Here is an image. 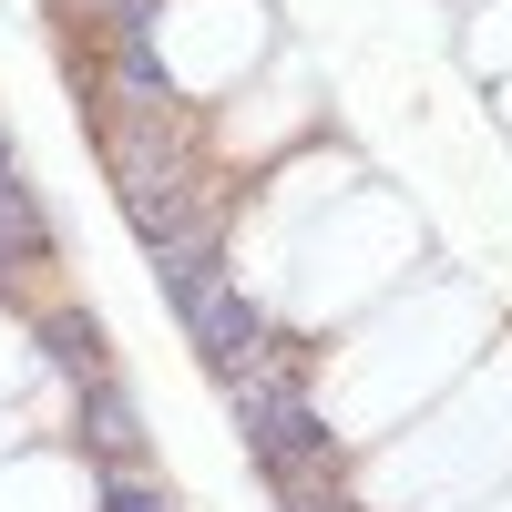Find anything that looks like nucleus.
<instances>
[{
	"label": "nucleus",
	"instance_id": "1",
	"mask_svg": "<svg viewBox=\"0 0 512 512\" xmlns=\"http://www.w3.org/2000/svg\"><path fill=\"white\" fill-rule=\"evenodd\" d=\"M185 308V338H195V359L216 369V379H246L256 359L277 349V328H267V308H256L246 287H226V277H205L195 297H175Z\"/></svg>",
	"mask_w": 512,
	"mask_h": 512
},
{
	"label": "nucleus",
	"instance_id": "2",
	"mask_svg": "<svg viewBox=\"0 0 512 512\" xmlns=\"http://www.w3.org/2000/svg\"><path fill=\"white\" fill-rule=\"evenodd\" d=\"M82 441H93L113 472H144V420H134V400H123L113 379H93V390H82Z\"/></svg>",
	"mask_w": 512,
	"mask_h": 512
},
{
	"label": "nucleus",
	"instance_id": "3",
	"mask_svg": "<svg viewBox=\"0 0 512 512\" xmlns=\"http://www.w3.org/2000/svg\"><path fill=\"white\" fill-rule=\"evenodd\" d=\"M31 256H52V216H41V195L11 175L0 185V277H21Z\"/></svg>",
	"mask_w": 512,
	"mask_h": 512
},
{
	"label": "nucleus",
	"instance_id": "4",
	"mask_svg": "<svg viewBox=\"0 0 512 512\" xmlns=\"http://www.w3.org/2000/svg\"><path fill=\"white\" fill-rule=\"evenodd\" d=\"M41 349H52V359L82 379V390H93V379H113V369H103V338H93V318H41Z\"/></svg>",
	"mask_w": 512,
	"mask_h": 512
},
{
	"label": "nucleus",
	"instance_id": "5",
	"mask_svg": "<svg viewBox=\"0 0 512 512\" xmlns=\"http://www.w3.org/2000/svg\"><path fill=\"white\" fill-rule=\"evenodd\" d=\"M103 512H175L154 472H103Z\"/></svg>",
	"mask_w": 512,
	"mask_h": 512
},
{
	"label": "nucleus",
	"instance_id": "6",
	"mask_svg": "<svg viewBox=\"0 0 512 512\" xmlns=\"http://www.w3.org/2000/svg\"><path fill=\"white\" fill-rule=\"evenodd\" d=\"M0 185H11V144H0Z\"/></svg>",
	"mask_w": 512,
	"mask_h": 512
}]
</instances>
